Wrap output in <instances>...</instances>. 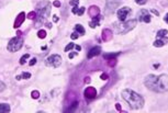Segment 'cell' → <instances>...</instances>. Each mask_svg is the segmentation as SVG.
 Wrapping results in <instances>:
<instances>
[{
	"label": "cell",
	"instance_id": "cell-2",
	"mask_svg": "<svg viewBox=\"0 0 168 113\" xmlns=\"http://www.w3.org/2000/svg\"><path fill=\"white\" fill-rule=\"evenodd\" d=\"M122 98L129 103V105L132 109H141L144 105L143 97L131 89H125L122 92Z\"/></svg>",
	"mask_w": 168,
	"mask_h": 113
},
{
	"label": "cell",
	"instance_id": "cell-9",
	"mask_svg": "<svg viewBox=\"0 0 168 113\" xmlns=\"http://www.w3.org/2000/svg\"><path fill=\"white\" fill-rule=\"evenodd\" d=\"M131 9L129 7H123V8L118 10V18L120 21H125L129 14H131Z\"/></svg>",
	"mask_w": 168,
	"mask_h": 113
},
{
	"label": "cell",
	"instance_id": "cell-35",
	"mask_svg": "<svg viewBox=\"0 0 168 113\" xmlns=\"http://www.w3.org/2000/svg\"><path fill=\"white\" fill-rule=\"evenodd\" d=\"M76 55H77V53H71V54L68 55V57H69V58H73V57H75Z\"/></svg>",
	"mask_w": 168,
	"mask_h": 113
},
{
	"label": "cell",
	"instance_id": "cell-24",
	"mask_svg": "<svg viewBox=\"0 0 168 113\" xmlns=\"http://www.w3.org/2000/svg\"><path fill=\"white\" fill-rule=\"evenodd\" d=\"M35 18H36V12L35 11H32L27 14V19L33 20V19H35Z\"/></svg>",
	"mask_w": 168,
	"mask_h": 113
},
{
	"label": "cell",
	"instance_id": "cell-7",
	"mask_svg": "<svg viewBox=\"0 0 168 113\" xmlns=\"http://www.w3.org/2000/svg\"><path fill=\"white\" fill-rule=\"evenodd\" d=\"M119 1H115V0H107L106 4V13L108 14H111L115 11V9L119 7Z\"/></svg>",
	"mask_w": 168,
	"mask_h": 113
},
{
	"label": "cell",
	"instance_id": "cell-40",
	"mask_svg": "<svg viewBox=\"0 0 168 113\" xmlns=\"http://www.w3.org/2000/svg\"><path fill=\"white\" fill-rule=\"evenodd\" d=\"M46 25H47V27H48V29H51V27H52V24L51 23H47Z\"/></svg>",
	"mask_w": 168,
	"mask_h": 113
},
{
	"label": "cell",
	"instance_id": "cell-18",
	"mask_svg": "<svg viewBox=\"0 0 168 113\" xmlns=\"http://www.w3.org/2000/svg\"><path fill=\"white\" fill-rule=\"evenodd\" d=\"M71 11H73V13L77 14V16H82V14H84V12H85V8H84V7L78 8V7L76 6V7H74V9H71Z\"/></svg>",
	"mask_w": 168,
	"mask_h": 113
},
{
	"label": "cell",
	"instance_id": "cell-37",
	"mask_svg": "<svg viewBox=\"0 0 168 113\" xmlns=\"http://www.w3.org/2000/svg\"><path fill=\"white\" fill-rule=\"evenodd\" d=\"M75 47H76L77 51H81V46L80 45H75Z\"/></svg>",
	"mask_w": 168,
	"mask_h": 113
},
{
	"label": "cell",
	"instance_id": "cell-33",
	"mask_svg": "<svg viewBox=\"0 0 168 113\" xmlns=\"http://www.w3.org/2000/svg\"><path fill=\"white\" fill-rule=\"evenodd\" d=\"M35 63H36V58H32L31 62H30V66H33Z\"/></svg>",
	"mask_w": 168,
	"mask_h": 113
},
{
	"label": "cell",
	"instance_id": "cell-21",
	"mask_svg": "<svg viewBox=\"0 0 168 113\" xmlns=\"http://www.w3.org/2000/svg\"><path fill=\"white\" fill-rule=\"evenodd\" d=\"M119 54H120V53H113V54H106L105 56H103V57H105V58H106L107 60H108V59H111V58H115V57H117V56H118Z\"/></svg>",
	"mask_w": 168,
	"mask_h": 113
},
{
	"label": "cell",
	"instance_id": "cell-25",
	"mask_svg": "<svg viewBox=\"0 0 168 113\" xmlns=\"http://www.w3.org/2000/svg\"><path fill=\"white\" fill-rule=\"evenodd\" d=\"M31 96H32V98H33V99H39V98H40V92H39V91H36V90H34V91H32Z\"/></svg>",
	"mask_w": 168,
	"mask_h": 113
},
{
	"label": "cell",
	"instance_id": "cell-14",
	"mask_svg": "<svg viewBox=\"0 0 168 113\" xmlns=\"http://www.w3.org/2000/svg\"><path fill=\"white\" fill-rule=\"evenodd\" d=\"M100 14V10L98 8L97 6H91L89 8V16L91 18H94V17H97Z\"/></svg>",
	"mask_w": 168,
	"mask_h": 113
},
{
	"label": "cell",
	"instance_id": "cell-17",
	"mask_svg": "<svg viewBox=\"0 0 168 113\" xmlns=\"http://www.w3.org/2000/svg\"><path fill=\"white\" fill-rule=\"evenodd\" d=\"M10 105L8 103H1L0 104V112L1 113H8L10 112Z\"/></svg>",
	"mask_w": 168,
	"mask_h": 113
},
{
	"label": "cell",
	"instance_id": "cell-6",
	"mask_svg": "<svg viewBox=\"0 0 168 113\" xmlns=\"http://www.w3.org/2000/svg\"><path fill=\"white\" fill-rule=\"evenodd\" d=\"M46 66H51V67H58L62 64V57L57 54L51 55L48 58L45 60Z\"/></svg>",
	"mask_w": 168,
	"mask_h": 113
},
{
	"label": "cell",
	"instance_id": "cell-23",
	"mask_svg": "<svg viewBox=\"0 0 168 113\" xmlns=\"http://www.w3.org/2000/svg\"><path fill=\"white\" fill-rule=\"evenodd\" d=\"M29 57H30L29 54H24L23 56L21 57V59H20V64H21V65H24V64H25V60H27Z\"/></svg>",
	"mask_w": 168,
	"mask_h": 113
},
{
	"label": "cell",
	"instance_id": "cell-16",
	"mask_svg": "<svg viewBox=\"0 0 168 113\" xmlns=\"http://www.w3.org/2000/svg\"><path fill=\"white\" fill-rule=\"evenodd\" d=\"M157 36H158V39H164V41L166 42L168 39V32L167 30H160V31H158V33H157Z\"/></svg>",
	"mask_w": 168,
	"mask_h": 113
},
{
	"label": "cell",
	"instance_id": "cell-41",
	"mask_svg": "<svg viewBox=\"0 0 168 113\" xmlns=\"http://www.w3.org/2000/svg\"><path fill=\"white\" fill-rule=\"evenodd\" d=\"M87 83V82H90V78H86V81H85Z\"/></svg>",
	"mask_w": 168,
	"mask_h": 113
},
{
	"label": "cell",
	"instance_id": "cell-26",
	"mask_svg": "<svg viewBox=\"0 0 168 113\" xmlns=\"http://www.w3.org/2000/svg\"><path fill=\"white\" fill-rule=\"evenodd\" d=\"M115 63H117V60H115V58L108 59V65H109L110 67H113L114 65H115Z\"/></svg>",
	"mask_w": 168,
	"mask_h": 113
},
{
	"label": "cell",
	"instance_id": "cell-42",
	"mask_svg": "<svg viewBox=\"0 0 168 113\" xmlns=\"http://www.w3.org/2000/svg\"><path fill=\"white\" fill-rule=\"evenodd\" d=\"M17 35H18V36H20V35H21V31H18V33H17Z\"/></svg>",
	"mask_w": 168,
	"mask_h": 113
},
{
	"label": "cell",
	"instance_id": "cell-27",
	"mask_svg": "<svg viewBox=\"0 0 168 113\" xmlns=\"http://www.w3.org/2000/svg\"><path fill=\"white\" fill-rule=\"evenodd\" d=\"M73 47H75V44H73V43H71V44H68L66 47H65V52H68L69 50H71Z\"/></svg>",
	"mask_w": 168,
	"mask_h": 113
},
{
	"label": "cell",
	"instance_id": "cell-38",
	"mask_svg": "<svg viewBox=\"0 0 168 113\" xmlns=\"http://www.w3.org/2000/svg\"><path fill=\"white\" fill-rule=\"evenodd\" d=\"M53 20H54V22H57V21H58V18H57V16H54Z\"/></svg>",
	"mask_w": 168,
	"mask_h": 113
},
{
	"label": "cell",
	"instance_id": "cell-32",
	"mask_svg": "<svg viewBox=\"0 0 168 113\" xmlns=\"http://www.w3.org/2000/svg\"><path fill=\"white\" fill-rule=\"evenodd\" d=\"M4 88H6V86H4V82L0 81V91H4Z\"/></svg>",
	"mask_w": 168,
	"mask_h": 113
},
{
	"label": "cell",
	"instance_id": "cell-3",
	"mask_svg": "<svg viewBox=\"0 0 168 113\" xmlns=\"http://www.w3.org/2000/svg\"><path fill=\"white\" fill-rule=\"evenodd\" d=\"M36 10L39 12V17H37V22H36L35 25H41V24L45 22L46 18L50 14V11H51V4L48 1H43V2H40L37 6H36Z\"/></svg>",
	"mask_w": 168,
	"mask_h": 113
},
{
	"label": "cell",
	"instance_id": "cell-11",
	"mask_svg": "<svg viewBox=\"0 0 168 113\" xmlns=\"http://www.w3.org/2000/svg\"><path fill=\"white\" fill-rule=\"evenodd\" d=\"M100 53H101V47L94 46V47H92L89 52H88V55H87V56H88V58H92V57H94V56H98Z\"/></svg>",
	"mask_w": 168,
	"mask_h": 113
},
{
	"label": "cell",
	"instance_id": "cell-39",
	"mask_svg": "<svg viewBox=\"0 0 168 113\" xmlns=\"http://www.w3.org/2000/svg\"><path fill=\"white\" fill-rule=\"evenodd\" d=\"M115 107H117V109L119 110V111H121V107H120V104L118 103V104H115Z\"/></svg>",
	"mask_w": 168,
	"mask_h": 113
},
{
	"label": "cell",
	"instance_id": "cell-5",
	"mask_svg": "<svg viewBox=\"0 0 168 113\" xmlns=\"http://www.w3.org/2000/svg\"><path fill=\"white\" fill-rule=\"evenodd\" d=\"M23 45V40L21 39L20 36H17V37H13V39L10 40V42L8 44V51L11 52V53H14V52H18L22 47Z\"/></svg>",
	"mask_w": 168,
	"mask_h": 113
},
{
	"label": "cell",
	"instance_id": "cell-20",
	"mask_svg": "<svg viewBox=\"0 0 168 113\" xmlns=\"http://www.w3.org/2000/svg\"><path fill=\"white\" fill-rule=\"evenodd\" d=\"M165 44H166V42L159 39V40H157V41H155V42H154V46H155V47H162V46H164Z\"/></svg>",
	"mask_w": 168,
	"mask_h": 113
},
{
	"label": "cell",
	"instance_id": "cell-15",
	"mask_svg": "<svg viewBox=\"0 0 168 113\" xmlns=\"http://www.w3.org/2000/svg\"><path fill=\"white\" fill-rule=\"evenodd\" d=\"M100 16H97V17H94L92 18V21H90L89 22V27H96L99 25V22H100Z\"/></svg>",
	"mask_w": 168,
	"mask_h": 113
},
{
	"label": "cell",
	"instance_id": "cell-22",
	"mask_svg": "<svg viewBox=\"0 0 168 113\" xmlns=\"http://www.w3.org/2000/svg\"><path fill=\"white\" fill-rule=\"evenodd\" d=\"M37 36H39L40 39H45V37H46V32H45V30H40V31L37 32Z\"/></svg>",
	"mask_w": 168,
	"mask_h": 113
},
{
	"label": "cell",
	"instance_id": "cell-36",
	"mask_svg": "<svg viewBox=\"0 0 168 113\" xmlns=\"http://www.w3.org/2000/svg\"><path fill=\"white\" fill-rule=\"evenodd\" d=\"M54 6L55 7H61V2H59V1H55Z\"/></svg>",
	"mask_w": 168,
	"mask_h": 113
},
{
	"label": "cell",
	"instance_id": "cell-13",
	"mask_svg": "<svg viewBox=\"0 0 168 113\" xmlns=\"http://www.w3.org/2000/svg\"><path fill=\"white\" fill-rule=\"evenodd\" d=\"M111 39H112V32H111V30L105 29V30L102 31V40H103L105 42H108V41H110Z\"/></svg>",
	"mask_w": 168,
	"mask_h": 113
},
{
	"label": "cell",
	"instance_id": "cell-8",
	"mask_svg": "<svg viewBox=\"0 0 168 113\" xmlns=\"http://www.w3.org/2000/svg\"><path fill=\"white\" fill-rule=\"evenodd\" d=\"M151 18H152V17L149 16V11L145 10V9H142L141 11L138 12V14H137V20H138L140 22H146V23H149V22H151Z\"/></svg>",
	"mask_w": 168,
	"mask_h": 113
},
{
	"label": "cell",
	"instance_id": "cell-30",
	"mask_svg": "<svg viewBox=\"0 0 168 113\" xmlns=\"http://www.w3.org/2000/svg\"><path fill=\"white\" fill-rule=\"evenodd\" d=\"M78 2H79V0H71V6H73V7H76L77 4H78Z\"/></svg>",
	"mask_w": 168,
	"mask_h": 113
},
{
	"label": "cell",
	"instance_id": "cell-29",
	"mask_svg": "<svg viewBox=\"0 0 168 113\" xmlns=\"http://www.w3.org/2000/svg\"><path fill=\"white\" fill-rule=\"evenodd\" d=\"M71 40H77L79 37V34L77 32H74V33L71 35Z\"/></svg>",
	"mask_w": 168,
	"mask_h": 113
},
{
	"label": "cell",
	"instance_id": "cell-4",
	"mask_svg": "<svg viewBox=\"0 0 168 113\" xmlns=\"http://www.w3.org/2000/svg\"><path fill=\"white\" fill-rule=\"evenodd\" d=\"M137 21L136 20H130V21H120V22H115L114 23V30L118 34H125L129 31L133 30L136 27Z\"/></svg>",
	"mask_w": 168,
	"mask_h": 113
},
{
	"label": "cell",
	"instance_id": "cell-31",
	"mask_svg": "<svg viewBox=\"0 0 168 113\" xmlns=\"http://www.w3.org/2000/svg\"><path fill=\"white\" fill-rule=\"evenodd\" d=\"M146 1H147V0H135V2H136L137 4H146Z\"/></svg>",
	"mask_w": 168,
	"mask_h": 113
},
{
	"label": "cell",
	"instance_id": "cell-28",
	"mask_svg": "<svg viewBox=\"0 0 168 113\" xmlns=\"http://www.w3.org/2000/svg\"><path fill=\"white\" fill-rule=\"evenodd\" d=\"M31 77V74H29V73H23L22 76H21V78H24V79H29Z\"/></svg>",
	"mask_w": 168,
	"mask_h": 113
},
{
	"label": "cell",
	"instance_id": "cell-34",
	"mask_svg": "<svg viewBox=\"0 0 168 113\" xmlns=\"http://www.w3.org/2000/svg\"><path fill=\"white\" fill-rule=\"evenodd\" d=\"M101 79H102V80H107V79H108V75H107V74H102L101 75Z\"/></svg>",
	"mask_w": 168,
	"mask_h": 113
},
{
	"label": "cell",
	"instance_id": "cell-10",
	"mask_svg": "<svg viewBox=\"0 0 168 113\" xmlns=\"http://www.w3.org/2000/svg\"><path fill=\"white\" fill-rule=\"evenodd\" d=\"M85 97L87 98V99H89V100H91V99H94V98L97 97V90L94 89V87H88L86 90H85Z\"/></svg>",
	"mask_w": 168,
	"mask_h": 113
},
{
	"label": "cell",
	"instance_id": "cell-1",
	"mask_svg": "<svg viewBox=\"0 0 168 113\" xmlns=\"http://www.w3.org/2000/svg\"><path fill=\"white\" fill-rule=\"evenodd\" d=\"M167 82L168 76L166 74H163L160 76L149 75L145 78V86L155 92H166L168 89Z\"/></svg>",
	"mask_w": 168,
	"mask_h": 113
},
{
	"label": "cell",
	"instance_id": "cell-12",
	"mask_svg": "<svg viewBox=\"0 0 168 113\" xmlns=\"http://www.w3.org/2000/svg\"><path fill=\"white\" fill-rule=\"evenodd\" d=\"M24 19H25V13H24V12H21L19 16L17 17L16 21H14V25H13V27H14V29H18V27H19L21 24L23 23Z\"/></svg>",
	"mask_w": 168,
	"mask_h": 113
},
{
	"label": "cell",
	"instance_id": "cell-19",
	"mask_svg": "<svg viewBox=\"0 0 168 113\" xmlns=\"http://www.w3.org/2000/svg\"><path fill=\"white\" fill-rule=\"evenodd\" d=\"M75 30H76V32L80 35H84L86 33V31H85V29H84V27H82L81 24H77V25L75 27Z\"/></svg>",
	"mask_w": 168,
	"mask_h": 113
}]
</instances>
